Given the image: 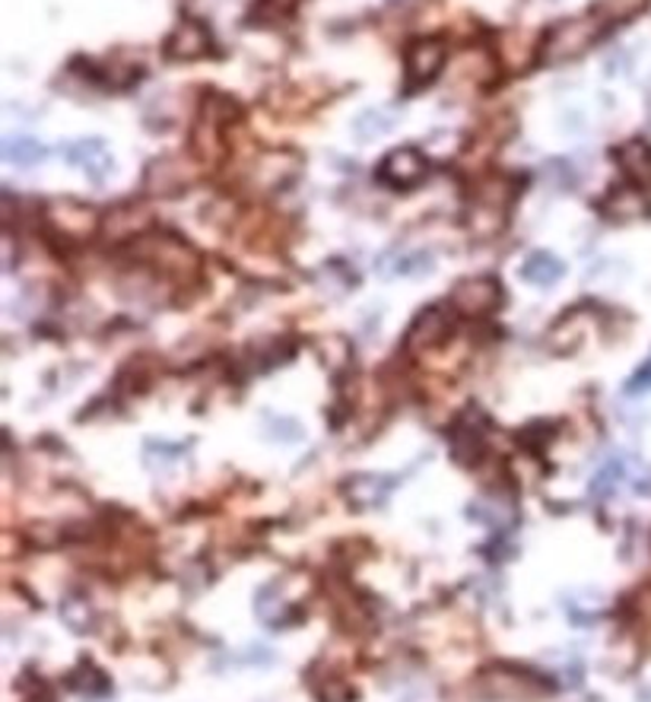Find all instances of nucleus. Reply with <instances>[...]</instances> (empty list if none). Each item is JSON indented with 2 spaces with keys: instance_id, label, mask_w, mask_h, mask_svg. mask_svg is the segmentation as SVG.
I'll use <instances>...</instances> for the list:
<instances>
[{
  "instance_id": "nucleus-1",
  "label": "nucleus",
  "mask_w": 651,
  "mask_h": 702,
  "mask_svg": "<svg viewBox=\"0 0 651 702\" xmlns=\"http://www.w3.org/2000/svg\"><path fill=\"white\" fill-rule=\"evenodd\" d=\"M601 36V26L594 20H569V23H560L556 29H550V36L543 41V61L546 64H563V61H573L578 58L591 41Z\"/></svg>"
},
{
  "instance_id": "nucleus-2",
  "label": "nucleus",
  "mask_w": 651,
  "mask_h": 702,
  "mask_svg": "<svg viewBox=\"0 0 651 702\" xmlns=\"http://www.w3.org/2000/svg\"><path fill=\"white\" fill-rule=\"evenodd\" d=\"M480 693L493 702H531L550 693L546 683L537 687L535 677L521 674V670H505V667H493L480 677Z\"/></svg>"
},
{
  "instance_id": "nucleus-3",
  "label": "nucleus",
  "mask_w": 651,
  "mask_h": 702,
  "mask_svg": "<svg viewBox=\"0 0 651 702\" xmlns=\"http://www.w3.org/2000/svg\"><path fill=\"white\" fill-rule=\"evenodd\" d=\"M499 299H502L499 283L496 280H490V276H470V280H460L458 286H455V293H452L455 309H458L460 315H470V318H477V315H490L499 306Z\"/></svg>"
},
{
  "instance_id": "nucleus-4",
  "label": "nucleus",
  "mask_w": 651,
  "mask_h": 702,
  "mask_svg": "<svg viewBox=\"0 0 651 702\" xmlns=\"http://www.w3.org/2000/svg\"><path fill=\"white\" fill-rule=\"evenodd\" d=\"M64 159L74 162L77 169H83L89 175L93 185L109 182V175L115 172V159L109 153V147L102 140H77L64 147Z\"/></svg>"
},
{
  "instance_id": "nucleus-5",
  "label": "nucleus",
  "mask_w": 651,
  "mask_h": 702,
  "mask_svg": "<svg viewBox=\"0 0 651 702\" xmlns=\"http://www.w3.org/2000/svg\"><path fill=\"white\" fill-rule=\"evenodd\" d=\"M379 175H382L388 185H394V188H410V185H417V182L426 178V159L417 150H407V147L391 150L384 157Z\"/></svg>"
},
{
  "instance_id": "nucleus-6",
  "label": "nucleus",
  "mask_w": 651,
  "mask_h": 702,
  "mask_svg": "<svg viewBox=\"0 0 651 702\" xmlns=\"http://www.w3.org/2000/svg\"><path fill=\"white\" fill-rule=\"evenodd\" d=\"M442 64H445V48L439 41H417L407 51V77H410L414 86H422V83L435 79V74L442 71Z\"/></svg>"
},
{
  "instance_id": "nucleus-7",
  "label": "nucleus",
  "mask_w": 651,
  "mask_h": 702,
  "mask_svg": "<svg viewBox=\"0 0 651 702\" xmlns=\"http://www.w3.org/2000/svg\"><path fill=\"white\" fill-rule=\"evenodd\" d=\"M632 468H639V458H636V461H632L629 455H613V458H607V461L598 468L594 480H591V493L601 496V500L613 496V493L619 490V483L632 480V473H636Z\"/></svg>"
},
{
  "instance_id": "nucleus-8",
  "label": "nucleus",
  "mask_w": 651,
  "mask_h": 702,
  "mask_svg": "<svg viewBox=\"0 0 651 702\" xmlns=\"http://www.w3.org/2000/svg\"><path fill=\"white\" fill-rule=\"evenodd\" d=\"M445 334H449V318H445V312L442 309H426L422 315H417V321L407 331V347L410 350H426V347L439 344Z\"/></svg>"
},
{
  "instance_id": "nucleus-9",
  "label": "nucleus",
  "mask_w": 651,
  "mask_h": 702,
  "mask_svg": "<svg viewBox=\"0 0 651 702\" xmlns=\"http://www.w3.org/2000/svg\"><path fill=\"white\" fill-rule=\"evenodd\" d=\"M563 273H566V264L556 255H550V251H535L521 264V276L528 283H535V286H543V290L553 286L556 280H563Z\"/></svg>"
},
{
  "instance_id": "nucleus-10",
  "label": "nucleus",
  "mask_w": 651,
  "mask_h": 702,
  "mask_svg": "<svg viewBox=\"0 0 651 702\" xmlns=\"http://www.w3.org/2000/svg\"><path fill=\"white\" fill-rule=\"evenodd\" d=\"M616 162H619V169H623L632 182L651 185V147L632 140V144H626V147L616 150Z\"/></svg>"
},
{
  "instance_id": "nucleus-11",
  "label": "nucleus",
  "mask_w": 651,
  "mask_h": 702,
  "mask_svg": "<svg viewBox=\"0 0 651 702\" xmlns=\"http://www.w3.org/2000/svg\"><path fill=\"white\" fill-rule=\"evenodd\" d=\"M45 157V150H41L39 140H33V137H26V134H20V137H7L3 140V159L10 162V165H20V169H29V165H36Z\"/></svg>"
},
{
  "instance_id": "nucleus-12",
  "label": "nucleus",
  "mask_w": 651,
  "mask_h": 702,
  "mask_svg": "<svg viewBox=\"0 0 651 702\" xmlns=\"http://www.w3.org/2000/svg\"><path fill=\"white\" fill-rule=\"evenodd\" d=\"M172 54H179V58H197L204 48H207V33H204V26L200 23H185V26H179V33H175V39H172Z\"/></svg>"
},
{
  "instance_id": "nucleus-13",
  "label": "nucleus",
  "mask_w": 651,
  "mask_h": 702,
  "mask_svg": "<svg viewBox=\"0 0 651 702\" xmlns=\"http://www.w3.org/2000/svg\"><path fill=\"white\" fill-rule=\"evenodd\" d=\"M391 121L394 118L388 115V112H366V115H359V121H356V137L359 140H372V137H379V134H384L388 127H391Z\"/></svg>"
},
{
  "instance_id": "nucleus-14",
  "label": "nucleus",
  "mask_w": 651,
  "mask_h": 702,
  "mask_svg": "<svg viewBox=\"0 0 651 702\" xmlns=\"http://www.w3.org/2000/svg\"><path fill=\"white\" fill-rule=\"evenodd\" d=\"M429 268H432V258H429L426 251H414V255H407V258L397 261L394 273H410V276H417V273H426Z\"/></svg>"
},
{
  "instance_id": "nucleus-15",
  "label": "nucleus",
  "mask_w": 651,
  "mask_h": 702,
  "mask_svg": "<svg viewBox=\"0 0 651 702\" xmlns=\"http://www.w3.org/2000/svg\"><path fill=\"white\" fill-rule=\"evenodd\" d=\"M268 432L270 435H277V439H299V435H303V430H299L290 417H270Z\"/></svg>"
}]
</instances>
